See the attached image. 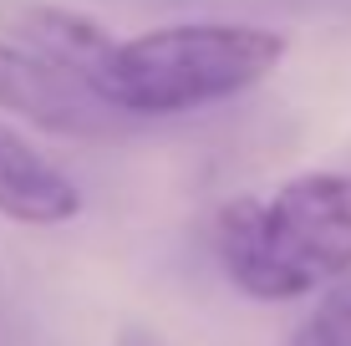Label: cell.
I'll use <instances>...</instances> for the list:
<instances>
[{
  "label": "cell",
  "mask_w": 351,
  "mask_h": 346,
  "mask_svg": "<svg viewBox=\"0 0 351 346\" xmlns=\"http://www.w3.org/2000/svg\"><path fill=\"white\" fill-rule=\"evenodd\" d=\"M117 346H163V341H158V331H148V326H138V321H132V326L117 331Z\"/></svg>",
  "instance_id": "52a82bcc"
},
{
  "label": "cell",
  "mask_w": 351,
  "mask_h": 346,
  "mask_svg": "<svg viewBox=\"0 0 351 346\" xmlns=\"http://www.w3.org/2000/svg\"><path fill=\"white\" fill-rule=\"evenodd\" d=\"M209 245L224 280L265 306L321 295L351 270V173L306 169L219 204Z\"/></svg>",
  "instance_id": "6da1fadb"
},
{
  "label": "cell",
  "mask_w": 351,
  "mask_h": 346,
  "mask_svg": "<svg viewBox=\"0 0 351 346\" xmlns=\"http://www.w3.org/2000/svg\"><path fill=\"white\" fill-rule=\"evenodd\" d=\"M285 346H351V270L316 295V306L300 316Z\"/></svg>",
  "instance_id": "8992f818"
},
{
  "label": "cell",
  "mask_w": 351,
  "mask_h": 346,
  "mask_svg": "<svg viewBox=\"0 0 351 346\" xmlns=\"http://www.w3.org/2000/svg\"><path fill=\"white\" fill-rule=\"evenodd\" d=\"M290 36L255 21H168L112 46L102 92L132 123L219 107L280 71Z\"/></svg>",
  "instance_id": "7a4b0ae2"
},
{
  "label": "cell",
  "mask_w": 351,
  "mask_h": 346,
  "mask_svg": "<svg viewBox=\"0 0 351 346\" xmlns=\"http://www.w3.org/2000/svg\"><path fill=\"white\" fill-rule=\"evenodd\" d=\"M0 112L21 117V123L41 127L51 138H77V143H112L128 138L132 123L128 112H117L107 97H97L82 77L41 62V56L21 51V46L0 41Z\"/></svg>",
  "instance_id": "3957f363"
},
{
  "label": "cell",
  "mask_w": 351,
  "mask_h": 346,
  "mask_svg": "<svg viewBox=\"0 0 351 346\" xmlns=\"http://www.w3.org/2000/svg\"><path fill=\"white\" fill-rule=\"evenodd\" d=\"M0 214L36 230H51L82 214V188L51 158H41L10 123H0Z\"/></svg>",
  "instance_id": "5b68a950"
},
{
  "label": "cell",
  "mask_w": 351,
  "mask_h": 346,
  "mask_svg": "<svg viewBox=\"0 0 351 346\" xmlns=\"http://www.w3.org/2000/svg\"><path fill=\"white\" fill-rule=\"evenodd\" d=\"M0 41H10V46H21V51L41 56V62L71 71V77H82L97 92L107 62H112L117 36L77 5H56V0H5V5H0ZM97 97H102V92H97Z\"/></svg>",
  "instance_id": "277c9868"
}]
</instances>
